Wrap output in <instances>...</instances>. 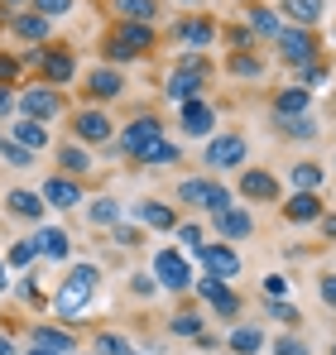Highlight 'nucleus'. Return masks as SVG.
Returning a JSON list of instances; mask_svg holds the SVG:
<instances>
[{
    "instance_id": "obj_1",
    "label": "nucleus",
    "mask_w": 336,
    "mask_h": 355,
    "mask_svg": "<svg viewBox=\"0 0 336 355\" xmlns=\"http://www.w3.org/2000/svg\"><path fill=\"white\" fill-rule=\"evenodd\" d=\"M96 284H101V269L96 264H72L67 269V279L58 284L53 293V317H62V322H82V312L92 307V297H96Z\"/></svg>"
},
{
    "instance_id": "obj_2",
    "label": "nucleus",
    "mask_w": 336,
    "mask_h": 355,
    "mask_svg": "<svg viewBox=\"0 0 336 355\" xmlns=\"http://www.w3.org/2000/svg\"><path fill=\"white\" fill-rule=\"evenodd\" d=\"M207 77H212V62L202 58V53H183L178 67L164 77V96L168 101H197V96H207Z\"/></svg>"
},
{
    "instance_id": "obj_3",
    "label": "nucleus",
    "mask_w": 336,
    "mask_h": 355,
    "mask_svg": "<svg viewBox=\"0 0 336 355\" xmlns=\"http://www.w3.org/2000/svg\"><path fill=\"white\" fill-rule=\"evenodd\" d=\"M149 49H154V29H149V24H130V19H120L115 34L106 39V58H111V62L144 58Z\"/></svg>"
},
{
    "instance_id": "obj_4",
    "label": "nucleus",
    "mask_w": 336,
    "mask_h": 355,
    "mask_svg": "<svg viewBox=\"0 0 336 355\" xmlns=\"http://www.w3.org/2000/svg\"><path fill=\"white\" fill-rule=\"evenodd\" d=\"M178 202L197 207V211H212V216L230 211V192H226L221 182H212V178H183L178 182Z\"/></svg>"
},
{
    "instance_id": "obj_5",
    "label": "nucleus",
    "mask_w": 336,
    "mask_h": 355,
    "mask_svg": "<svg viewBox=\"0 0 336 355\" xmlns=\"http://www.w3.org/2000/svg\"><path fill=\"white\" fill-rule=\"evenodd\" d=\"M159 139H168L159 116H140V120H130V125L120 130V149H125L130 159H140V164H144V154H149Z\"/></svg>"
},
{
    "instance_id": "obj_6",
    "label": "nucleus",
    "mask_w": 336,
    "mask_h": 355,
    "mask_svg": "<svg viewBox=\"0 0 336 355\" xmlns=\"http://www.w3.org/2000/svg\"><path fill=\"white\" fill-rule=\"evenodd\" d=\"M245 154H250L245 135H212V139H207L202 164H207V168H217V173H230V168H245Z\"/></svg>"
},
{
    "instance_id": "obj_7",
    "label": "nucleus",
    "mask_w": 336,
    "mask_h": 355,
    "mask_svg": "<svg viewBox=\"0 0 336 355\" xmlns=\"http://www.w3.org/2000/svg\"><path fill=\"white\" fill-rule=\"evenodd\" d=\"M274 49H279L283 62H293V67H303V62H317V39H312V29H298V24H283L279 39H274Z\"/></svg>"
},
{
    "instance_id": "obj_8",
    "label": "nucleus",
    "mask_w": 336,
    "mask_h": 355,
    "mask_svg": "<svg viewBox=\"0 0 336 355\" xmlns=\"http://www.w3.org/2000/svg\"><path fill=\"white\" fill-rule=\"evenodd\" d=\"M19 111H24L29 120H44V125H49V120L62 116V92H58V87H49V82L24 87V92H19Z\"/></svg>"
},
{
    "instance_id": "obj_9",
    "label": "nucleus",
    "mask_w": 336,
    "mask_h": 355,
    "mask_svg": "<svg viewBox=\"0 0 336 355\" xmlns=\"http://www.w3.org/2000/svg\"><path fill=\"white\" fill-rule=\"evenodd\" d=\"M197 254V264L212 274V279H221V284H230V279H240V254L230 250V245H202V250H192Z\"/></svg>"
},
{
    "instance_id": "obj_10",
    "label": "nucleus",
    "mask_w": 336,
    "mask_h": 355,
    "mask_svg": "<svg viewBox=\"0 0 336 355\" xmlns=\"http://www.w3.org/2000/svg\"><path fill=\"white\" fill-rule=\"evenodd\" d=\"M154 284L168 288V293H183V288L192 284V269H187V259H183L178 250H159V254H154Z\"/></svg>"
},
{
    "instance_id": "obj_11",
    "label": "nucleus",
    "mask_w": 336,
    "mask_h": 355,
    "mask_svg": "<svg viewBox=\"0 0 336 355\" xmlns=\"http://www.w3.org/2000/svg\"><path fill=\"white\" fill-rule=\"evenodd\" d=\"M178 125H183V135H192V139H207V135L217 130V111H212V101H207V96H197V101H183V106H178Z\"/></svg>"
},
{
    "instance_id": "obj_12",
    "label": "nucleus",
    "mask_w": 336,
    "mask_h": 355,
    "mask_svg": "<svg viewBox=\"0 0 336 355\" xmlns=\"http://www.w3.org/2000/svg\"><path fill=\"white\" fill-rule=\"evenodd\" d=\"M72 135H77V144H92V149H96V144L111 139L115 130H111V116H106V111H92V106H87V111L72 116Z\"/></svg>"
},
{
    "instance_id": "obj_13",
    "label": "nucleus",
    "mask_w": 336,
    "mask_h": 355,
    "mask_svg": "<svg viewBox=\"0 0 336 355\" xmlns=\"http://www.w3.org/2000/svg\"><path fill=\"white\" fill-rule=\"evenodd\" d=\"M192 288H197V297H202V302H207L212 312H221V317H235V312H240V297L230 293L221 279H212V274H202V279H197Z\"/></svg>"
},
{
    "instance_id": "obj_14",
    "label": "nucleus",
    "mask_w": 336,
    "mask_h": 355,
    "mask_svg": "<svg viewBox=\"0 0 336 355\" xmlns=\"http://www.w3.org/2000/svg\"><path fill=\"white\" fill-rule=\"evenodd\" d=\"M279 178L274 173H264V168H245L240 173V197L245 202H279Z\"/></svg>"
},
{
    "instance_id": "obj_15",
    "label": "nucleus",
    "mask_w": 336,
    "mask_h": 355,
    "mask_svg": "<svg viewBox=\"0 0 336 355\" xmlns=\"http://www.w3.org/2000/svg\"><path fill=\"white\" fill-rule=\"evenodd\" d=\"M49 207H58V211H67V207H77L82 202V182L67 173H49V182H44V192H39Z\"/></svg>"
},
{
    "instance_id": "obj_16",
    "label": "nucleus",
    "mask_w": 336,
    "mask_h": 355,
    "mask_svg": "<svg viewBox=\"0 0 336 355\" xmlns=\"http://www.w3.org/2000/svg\"><path fill=\"white\" fill-rule=\"evenodd\" d=\"M39 67H44V82H49V87H67V82H72V77H77V58H72V53H67V49H44V62H39Z\"/></svg>"
},
{
    "instance_id": "obj_17",
    "label": "nucleus",
    "mask_w": 336,
    "mask_h": 355,
    "mask_svg": "<svg viewBox=\"0 0 336 355\" xmlns=\"http://www.w3.org/2000/svg\"><path fill=\"white\" fill-rule=\"evenodd\" d=\"M279 10H283V24L312 29V24H322V15H327V0H279Z\"/></svg>"
},
{
    "instance_id": "obj_18",
    "label": "nucleus",
    "mask_w": 336,
    "mask_h": 355,
    "mask_svg": "<svg viewBox=\"0 0 336 355\" xmlns=\"http://www.w3.org/2000/svg\"><path fill=\"white\" fill-rule=\"evenodd\" d=\"M130 216L154 226V231H178V211L168 202H130Z\"/></svg>"
},
{
    "instance_id": "obj_19",
    "label": "nucleus",
    "mask_w": 336,
    "mask_h": 355,
    "mask_svg": "<svg viewBox=\"0 0 336 355\" xmlns=\"http://www.w3.org/2000/svg\"><path fill=\"white\" fill-rule=\"evenodd\" d=\"M173 34H178V39L187 44V53H197V49H212V39H217V24L197 15V19H183V24H178Z\"/></svg>"
},
{
    "instance_id": "obj_20",
    "label": "nucleus",
    "mask_w": 336,
    "mask_h": 355,
    "mask_svg": "<svg viewBox=\"0 0 336 355\" xmlns=\"http://www.w3.org/2000/svg\"><path fill=\"white\" fill-rule=\"evenodd\" d=\"M283 216H288V221H298V226L322 221V197H317V192H293V197L283 202Z\"/></svg>"
},
{
    "instance_id": "obj_21",
    "label": "nucleus",
    "mask_w": 336,
    "mask_h": 355,
    "mask_svg": "<svg viewBox=\"0 0 336 355\" xmlns=\"http://www.w3.org/2000/svg\"><path fill=\"white\" fill-rule=\"evenodd\" d=\"M29 336H34V346H44V351H58V355H72V351H77V336H72L67 327H49V322H39Z\"/></svg>"
},
{
    "instance_id": "obj_22",
    "label": "nucleus",
    "mask_w": 336,
    "mask_h": 355,
    "mask_svg": "<svg viewBox=\"0 0 336 355\" xmlns=\"http://www.w3.org/2000/svg\"><path fill=\"white\" fill-rule=\"evenodd\" d=\"M245 29H250L255 39H279L283 19L269 10V5H245Z\"/></svg>"
},
{
    "instance_id": "obj_23",
    "label": "nucleus",
    "mask_w": 336,
    "mask_h": 355,
    "mask_svg": "<svg viewBox=\"0 0 336 355\" xmlns=\"http://www.w3.org/2000/svg\"><path fill=\"white\" fill-rule=\"evenodd\" d=\"M212 221H217V231H221L226 240H250L255 236V216H250L245 207H230V211L212 216Z\"/></svg>"
},
{
    "instance_id": "obj_24",
    "label": "nucleus",
    "mask_w": 336,
    "mask_h": 355,
    "mask_svg": "<svg viewBox=\"0 0 336 355\" xmlns=\"http://www.w3.org/2000/svg\"><path fill=\"white\" fill-rule=\"evenodd\" d=\"M49 24H53V19H44L39 10L10 15V29H15V39H24V44H44V39H49Z\"/></svg>"
},
{
    "instance_id": "obj_25",
    "label": "nucleus",
    "mask_w": 336,
    "mask_h": 355,
    "mask_svg": "<svg viewBox=\"0 0 336 355\" xmlns=\"http://www.w3.org/2000/svg\"><path fill=\"white\" fill-rule=\"evenodd\" d=\"M5 207H10V216H24V221H44V211H49V202L39 192H24V187H15L5 197Z\"/></svg>"
},
{
    "instance_id": "obj_26",
    "label": "nucleus",
    "mask_w": 336,
    "mask_h": 355,
    "mask_svg": "<svg viewBox=\"0 0 336 355\" xmlns=\"http://www.w3.org/2000/svg\"><path fill=\"white\" fill-rule=\"evenodd\" d=\"M87 92H92L96 101H115V96L125 92V77H120L115 67H92V77H87Z\"/></svg>"
},
{
    "instance_id": "obj_27",
    "label": "nucleus",
    "mask_w": 336,
    "mask_h": 355,
    "mask_svg": "<svg viewBox=\"0 0 336 355\" xmlns=\"http://www.w3.org/2000/svg\"><path fill=\"white\" fill-rule=\"evenodd\" d=\"M10 139H15V144H24L29 154H39V149L49 144V130H44V120H29V116H19L15 125H10Z\"/></svg>"
},
{
    "instance_id": "obj_28",
    "label": "nucleus",
    "mask_w": 336,
    "mask_h": 355,
    "mask_svg": "<svg viewBox=\"0 0 336 355\" xmlns=\"http://www.w3.org/2000/svg\"><path fill=\"white\" fill-rule=\"evenodd\" d=\"M308 116V87H283L274 96V120H298Z\"/></svg>"
},
{
    "instance_id": "obj_29",
    "label": "nucleus",
    "mask_w": 336,
    "mask_h": 355,
    "mask_svg": "<svg viewBox=\"0 0 336 355\" xmlns=\"http://www.w3.org/2000/svg\"><path fill=\"white\" fill-rule=\"evenodd\" d=\"M34 250H39L44 259H67V254H72V240H67V231H58V226H44V231L34 236Z\"/></svg>"
},
{
    "instance_id": "obj_30",
    "label": "nucleus",
    "mask_w": 336,
    "mask_h": 355,
    "mask_svg": "<svg viewBox=\"0 0 336 355\" xmlns=\"http://www.w3.org/2000/svg\"><path fill=\"white\" fill-rule=\"evenodd\" d=\"M226 351H230V355H255V351H264V331H260V327H230Z\"/></svg>"
},
{
    "instance_id": "obj_31",
    "label": "nucleus",
    "mask_w": 336,
    "mask_h": 355,
    "mask_svg": "<svg viewBox=\"0 0 336 355\" xmlns=\"http://www.w3.org/2000/svg\"><path fill=\"white\" fill-rule=\"evenodd\" d=\"M120 216H125V202H115V197H96V202L87 207V221H92V226H106V231L120 226Z\"/></svg>"
},
{
    "instance_id": "obj_32",
    "label": "nucleus",
    "mask_w": 336,
    "mask_h": 355,
    "mask_svg": "<svg viewBox=\"0 0 336 355\" xmlns=\"http://www.w3.org/2000/svg\"><path fill=\"white\" fill-rule=\"evenodd\" d=\"M111 5L130 24H154V15H159V0H111Z\"/></svg>"
},
{
    "instance_id": "obj_33",
    "label": "nucleus",
    "mask_w": 336,
    "mask_h": 355,
    "mask_svg": "<svg viewBox=\"0 0 336 355\" xmlns=\"http://www.w3.org/2000/svg\"><path fill=\"white\" fill-rule=\"evenodd\" d=\"M58 164H62V173H67V178L92 173V154H87V144H62V149H58Z\"/></svg>"
},
{
    "instance_id": "obj_34",
    "label": "nucleus",
    "mask_w": 336,
    "mask_h": 355,
    "mask_svg": "<svg viewBox=\"0 0 336 355\" xmlns=\"http://www.w3.org/2000/svg\"><path fill=\"white\" fill-rule=\"evenodd\" d=\"M293 187H298V192H317V187H322V182H327V173H322V164H293Z\"/></svg>"
},
{
    "instance_id": "obj_35",
    "label": "nucleus",
    "mask_w": 336,
    "mask_h": 355,
    "mask_svg": "<svg viewBox=\"0 0 336 355\" xmlns=\"http://www.w3.org/2000/svg\"><path fill=\"white\" fill-rule=\"evenodd\" d=\"M178 159H183V149H178L173 139H159V144L144 154V168H173Z\"/></svg>"
},
{
    "instance_id": "obj_36",
    "label": "nucleus",
    "mask_w": 336,
    "mask_h": 355,
    "mask_svg": "<svg viewBox=\"0 0 336 355\" xmlns=\"http://www.w3.org/2000/svg\"><path fill=\"white\" fill-rule=\"evenodd\" d=\"M34 259H39V250H34V236H29V240H15V245L5 250V264H10V269H29Z\"/></svg>"
},
{
    "instance_id": "obj_37",
    "label": "nucleus",
    "mask_w": 336,
    "mask_h": 355,
    "mask_svg": "<svg viewBox=\"0 0 336 355\" xmlns=\"http://www.w3.org/2000/svg\"><path fill=\"white\" fill-rule=\"evenodd\" d=\"M130 351H135V346H130L120 331H101V336L92 341V355H130Z\"/></svg>"
},
{
    "instance_id": "obj_38",
    "label": "nucleus",
    "mask_w": 336,
    "mask_h": 355,
    "mask_svg": "<svg viewBox=\"0 0 336 355\" xmlns=\"http://www.w3.org/2000/svg\"><path fill=\"white\" fill-rule=\"evenodd\" d=\"M168 331H173V336H202L207 327H202V317H197V312H173Z\"/></svg>"
},
{
    "instance_id": "obj_39",
    "label": "nucleus",
    "mask_w": 336,
    "mask_h": 355,
    "mask_svg": "<svg viewBox=\"0 0 336 355\" xmlns=\"http://www.w3.org/2000/svg\"><path fill=\"white\" fill-rule=\"evenodd\" d=\"M226 67H230V77H260V72H264V62L255 58V53H230Z\"/></svg>"
},
{
    "instance_id": "obj_40",
    "label": "nucleus",
    "mask_w": 336,
    "mask_h": 355,
    "mask_svg": "<svg viewBox=\"0 0 336 355\" xmlns=\"http://www.w3.org/2000/svg\"><path fill=\"white\" fill-rule=\"evenodd\" d=\"M0 159H5L10 168H29V164H34V154H29L24 144H15V139H0Z\"/></svg>"
},
{
    "instance_id": "obj_41",
    "label": "nucleus",
    "mask_w": 336,
    "mask_h": 355,
    "mask_svg": "<svg viewBox=\"0 0 336 355\" xmlns=\"http://www.w3.org/2000/svg\"><path fill=\"white\" fill-rule=\"evenodd\" d=\"M279 130L288 135V139H312L317 135V120L312 116H298V120H279Z\"/></svg>"
},
{
    "instance_id": "obj_42",
    "label": "nucleus",
    "mask_w": 336,
    "mask_h": 355,
    "mask_svg": "<svg viewBox=\"0 0 336 355\" xmlns=\"http://www.w3.org/2000/svg\"><path fill=\"white\" fill-rule=\"evenodd\" d=\"M269 317H274V322H283V327H298V322H303V312H298L288 297H269Z\"/></svg>"
},
{
    "instance_id": "obj_43",
    "label": "nucleus",
    "mask_w": 336,
    "mask_h": 355,
    "mask_svg": "<svg viewBox=\"0 0 336 355\" xmlns=\"http://www.w3.org/2000/svg\"><path fill=\"white\" fill-rule=\"evenodd\" d=\"M298 72H303V82H308V92H312V87H327V77H332V72H327V62H303Z\"/></svg>"
},
{
    "instance_id": "obj_44",
    "label": "nucleus",
    "mask_w": 336,
    "mask_h": 355,
    "mask_svg": "<svg viewBox=\"0 0 336 355\" xmlns=\"http://www.w3.org/2000/svg\"><path fill=\"white\" fill-rule=\"evenodd\" d=\"M111 240L120 245V250H135V245L144 240V231H140V226H125V221H120V226L111 231Z\"/></svg>"
},
{
    "instance_id": "obj_45",
    "label": "nucleus",
    "mask_w": 336,
    "mask_h": 355,
    "mask_svg": "<svg viewBox=\"0 0 336 355\" xmlns=\"http://www.w3.org/2000/svg\"><path fill=\"white\" fill-rule=\"evenodd\" d=\"M29 5H34L44 19H58V15H67V10H72V0H29Z\"/></svg>"
},
{
    "instance_id": "obj_46",
    "label": "nucleus",
    "mask_w": 336,
    "mask_h": 355,
    "mask_svg": "<svg viewBox=\"0 0 336 355\" xmlns=\"http://www.w3.org/2000/svg\"><path fill=\"white\" fill-rule=\"evenodd\" d=\"M15 82H19V58L0 53V87H15Z\"/></svg>"
},
{
    "instance_id": "obj_47",
    "label": "nucleus",
    "mask_w": 336,
    "mask_h": 355,
    "mask_svg": "<svg viewBox=\"0 0 336 355\" xmlns=\"http://www.w3.org/2000/svg\"><path fill=\"white\" fill-rule=\"evenodd\" d=\"M317 297H322L327 307H336V274H322V279H317Z\"/></svg>"
},
{
    "instance_id": "obj_48",
    "label": "nucleus",
    "mask_w": 336,
    "mask_h": 355,
    "mask_svg": "<svg viewBox=\"0 0 336 355\" xmlns=\"http://www.w3.org/2000/svg\"><path fill=\"white\" fill-rule=\"evenodd\" d=\"M178 240L183 250H202V226H178Z\"/></svg>"
},
{
    "instance_id": "obj_49",
    "label": "nucleus",
    "mask_w": 336,
    "mask_h": 355,
    "mask_svg": "<svg viewBox=\"0 0 336 355\" xmlns=\"http://www.w3.org/2000/svg\"><path fill=\"white\" fill-rule=\"evenodd\" d=\"M274 355H308V346H303L298 336H279V346H274Z\"/></svg>"
},
{
    "instance_id": "obj_50",
    "label": "nucleus",
    "mask_w": 336,
    "mask_h": 355,
    "mask_svg": "<svg viewBox=\"0 0 336 355\" xmlns=\"http://www.w3.org/2000/svg\"><path fill=\"white\" fill-rule=\"evenodd\" d=\"M264 293L269 297H288V279H283V274H269V279H264Z\"/></svg>"
},
{
    "instance_id": "obj_51",
    "label": "nucleus",
    "mask_w": 336,
    "mask_h": 355,
    "mask_svg": "<svg viewBox=\"0 0 336 355\" xmlns=\"http://www.w3.org/2000/svg\"><path fill=\"white\" fill-rule=\"evenodd\" d=\"M130 288H135L140 297H149L154 288H159V284H154V274H135V279H130Z\"/></svg>"
},
{
    "instance_id": "obj_52",
    "label": "nucleus",
    "mask_w": 336,
    "mask_h": 355,
    "mask_svg": "<svg viewBox=\"0 0 336 355\" xmlns=\"http://www.w3.org/2000/svg\"><path fill=\"white\" fill-rule=\"evenodd\" d=\"M15 106H19V96H15V92H10V87H0V116H10V111H15Z\"/></svg>"
},
{
    "instance_id": "obj_53",
    "label": "nucleus",
    "mask_w": 336,
    "mask_h": 355,
    "mask_svg": "<svg viewBox=\"0 0 336 355\" xmlns=\"http://www.w3.org/2000/svg\"><path fill=\"white\" fill-rule=\"evenodd\" d=\"M317 226H322V236H327V240H336V216H327V211H322V221H317Z\"/></svg>"
},
{
    "instance_id": "obj_54",
    "label": "nucleus",
    "mask_w": 336,
    "mask_h": 355,
    "mask_svg": "<svg viewBox=\"0 0 336 355\" xmlns=\"http://www.w3.org/2000/svg\"><path fill=\"white\" fill-rule=\"evenodd\" d=\"M192 341H197V351H217V346H221V341H217V336H207V331H202V336H192Z\"/></svg>"
},
{
    "instance_id": "obj_55",
    "label": "nucleus",
    "mask_w": 336,
    "mask_h": 355,
    "mask_svg": "<svg viewBox=\"0 0 336 355\" xmlns=\"http://www.w3.org/2000/svg\"><path fill=\"white\" fill-rule=\"evenodd\" d=\"M0 355H19V351H15V341H10L5 331H0Z\"/></svg>"
},
{
    "instance_id": "obj_56",
    "label": "nucleus",
    "mask_w": 336,
    "mask_h": 355,
    "mask_svg": "<svg viewBox=\"0 0 336 355\" xmlns=\"http://www.w3.org/2000/svg\"><path fill=\"white\" fill-rule=\"evenodd\" d=\"M19 5H24V0H0V10H10V15H19Z\"/></svg>"
},
{
    "instance_id": "obj_57",
    "label": "nucleus",
    "mask_w": 336,
    "mask_h": 355,
    "mask_svg": "<svg viewBox=\"0 0 336 355\" xmlns=\"http://www.w3.org/2000/svg\"><path fill=\"white\" fill-rule=\"evenodd\" d=\"M5 274H10V264H5V259H0V288H5V284H10V279H5Z\"/></svg>"
},
{
    "instance_id": "obj_58",
    "label": "nucleus",
    "mask_w": 336,
    "mask_h": 355,
    "mask_svg": "<svg viewBox=\"0 0 336 355\" xmlns=\"http://www.w3.org/2000/svg\"><path fill=\"white\" fill-rule=\"evenodd\" d=\"M24 355H58V351H44V346H29Z\"/></svg>"
},
{
    "instance_id": "obj_59",
    "label": "nucleus",
    "mask_w": 336,
    "mask_h": 355,
    "mask_svg": "<svg viewBox=\"0 0 336 355\" xmlns=\"http://www.w3.org/2000/svg\"><path fill=\"white\" fill-rule=\"evenodd\" d=\"M130 355H140V351H130Z\"/></svg>"
},
{
    "instance_id": "obj_60",
    "label": "nucleus",
    "mask_w": 336,
    "mask_h": 355,
    "mask_svg": "<svg viewBox=\"0 0 336 355\" xmlns=\"http://www.w3.org/2000/svg\"><path fill=\"white\" fill-rule=\"evenodd\" d=\"M332 355H336V346H332Z\"/></svg>"
}]
</instances>
